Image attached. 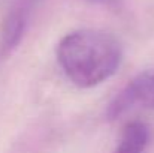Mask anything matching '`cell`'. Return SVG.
<instances>
[{"instance_id": "cell-1", "label": "cell", "mask_w": 154, "mask_h": 153, "mask_svg": "<svg viewBox=\"0 0 154 153\" xmlns=\"http://www.w3.org/2000/svg\"><path fill=\"white\" fill-rule=\"evenodd\" d=\"M55 57L63 74L75 86L90 89L118 71L123 50L120 41L108 32L79 29L60 39Z\"/></svg>"}, {"instance_id": "cell-2", "label": "cell", "mask_w": 154, "mask_h": 153, "mask_svg": "<svg viewBox=\"0 0 154 153\" xmlns=\"http://www.w3.org/2000/svg\"><path fill=\"white\" fill-rule=\"evenodd\" d=\"M38 3V0H17L8 11L0 30V60L8 57L21 42Z\"/></svg>"}, {"instance_id": "cell-3", "label": "cell", "mask_w": 154, "mask_h": 153, "mask_svg": "<svg viewBox=\"0 0 154 153\" xmlns=\"http://www.w3.org/2000/svg\"><path fill=\"white\" fill-rule=\"evenodd\" d=\"M151 138L148 125L139 120H132L123 128L114 153H144Z\"/></svg>"}, {"instance_id": "cell-4", "label": "cell", "mask_w": 154, "mask_h": 153, "mask_svg": "<svg viewBox=\"0 0 154 153\" xmlns=\"http://www.w3.org/2000/svg\"><path fill=\"white\" fill-rule=\"evenodd\" d=\"M139 105L154 110V72H144L133 78Z\"/></svg>"}, {"instance_id": "cell-5", "label": "cell", "mask_w": 154, "mask_h": 153, "mask_svg": "<svg viewBox=\"0 0 154 153\" xmlns=\"http://www.w3.org/2000/svg\"><path fill=\"white\" fill-rule=\"evenodd\" d=\"M88 2L96 5H105V6H115L120 3V0H88Z\"/></svg>"}, {"instance_id": "cell-6", "label": "cell", "mask_w": 154, "mask_h": 153, "mask_svg": "<svg viewBox=\"0 0 154 153\" xmlns=\"http://www.w3.org/2000/svg\"><path fill=\"white\" fill-rule=\"evenodd\" d=\"M39 2H41V0H39Z\"/></svg>"}]
</instances>
